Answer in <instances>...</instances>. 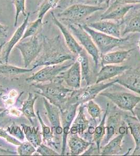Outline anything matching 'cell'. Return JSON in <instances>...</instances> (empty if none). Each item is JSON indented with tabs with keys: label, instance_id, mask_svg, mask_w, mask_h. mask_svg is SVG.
<instances>
[{
	"label": "cell",
	"instance_id": "8fae6325",
	"mask_svg": "<svg viewBox=\"0 0 140 156\" xmlns=\"http://www.w3.org/2000/svg\"><path fill=\"white\" fill-rule=\"evenodd\" d=\"M58 76L71 89H80L82 80L80 62L76 60L68 69L61 73Z\"/></svg>",
	"mask_w": 140,
	"mask_h": 156
},
{
	"label": "cell",
	"instance_id": "d6a6232c",
	"mask_svg": "<svg viewBox=\"0 0 140 156\" xmlns=\"http://www.w3.org/2000/svg\"><path fill=\"white\" fill-rule=\"evenodd\" d=\"M60 0H44L38 10V18H44L50 9L57 7Z\"/></svg>",
	"mask_w": 140,
	"mask_h": 156
},
{
	"label": "cell",
	"instance_id": "f1b7e54d",
	"mask_svg": "<svg viewBox=\"0 0 140 156\" xmlns=\"http://www.w3.org/2000/svg\"><path fill=\"white\" fill-rule=\"evenodd\" d=\"M124 120L127 125L128 129L133 137L135 146L140 145V121L134 115H126Z\"/></svg>",
	"mask_w": 140,
	"mask_h": 156
},
{
	"label": "cell",
	"instance_id": "7bdbcfd3",
	"mask_svg": "<svg viewBox=\"0 0 140 156\" xmlns=\"http://www.w3.org/2000/svg\"><path fill=\"white\" fill-rule=\"evenodd\" d=\"M134 115L140 121V105L139 104L134 109Z\"/></svg>",
	"mask_w": 140,
	"mask_h": 156
},
{
	"label": "cell",
	"instance_id": "603a6c76",
	"mask_svg": "<svg viewBox=\"0 0 140 156\" xmlns=\"http://www.w3.org/2000/svg\"><path fill=\"white\" fill-rule=\"evenodd\" d=\"M117 83L140 95V73H132L121 75L117 78Z\"/></svg>",
	"mask_w": 140,
	"mask_h": 156
},
{
	"label": "cell",
	"instance_id": "d590c367",
	"mask_svg": "<svg viewBox=\"0 0 140 156\" xmlns=\"http://www.w3.org/2000/svg\"><path fill=\"white\" fill-rule=\"evenodd\" d=\"M25 1L26 0H14V4L15 7V16L14 27L17 25L18 17L21 13H22L24 16L27 15L25 10Z\"/></svg>",
	"mask_w": 140,
	"mask_h": 156
},
{
	"label": "cell",
	"instance_id": "74e56055",
	"mask_svg": "<svg viewBox=\"0 0 140 156\" xmlns=\"http://www.w3.org/2000/svg\"><path fill=\"white\" fill-rule=\"evenodd\" d=\"M36 151L40 155L43 156H58L60 154L53 148H51L42 143L37 148Z\"/></svg>",
	"mask_w": 140,
	"mask_h": 156
},
{
	"label": "cell",
	"instance_id": "ee69618b",
	"mask_svg": "<svg viewBox=\"0 0 140 156\" xmlns=\"http://www.w3.org/2000/svg\"><path fill=\"white\" fill-rule=\"evenodd\" d=\"M94 1L97 4V5H99V4L101 5L104 4L107 7H109L111 0H94Z\"/></svg>",
	"mask_w": 140,
	"mask_h": 156
},
{
	"label": "cell",
	"instance_id": "e0dca14e",
	"mask_svg": "<svg viewBox=\"0 0 140 156\" xmlns=\"http://www.w3.org/2000/svg\"><path fill=\"white\" fill-rule=\"evenodd\" d=\"M123 126L122 115L115 113L107 117L106 134L101 142V147L107 144L112 138L119 134V129Z\"/></svg>",
	"mask_w": 140,
	"mask_h": 156
},
{
	"label": "cell",
	"instance_id": "484cf974",
	"mask_svg": "<svg viewBox=\"0 0 140 156\" xmlns=\"http://www.w3.org/2000/svg\"><path fill=\"white\" fill-rule=\"evenodd\" d=\"M109 110V104L108 103L107 104L106 109L103 118L100 121L99 124L96 126L95 129L94 134L93 135L92 142H93L96 144L100 152L101 149V142L106 134V121L107 117L108 116Z\"/></svg>",
	"mask_w": 140,
	"mask_h": 156
},
{
	"label": "cell",
	"instance_id": "9a60e30c",
	"mask_svg": "<svg viewBox=\"0 0 140 156\" xmlns=\"http://www.w3.org/2000/svg\"><path fill=\"white\" fill-rule=\"evenodd\" d=\"M44 107L46 109L48 119L51 125V129L55 135H61L63 134V128L61 120L60 109L50 103L48 99L43 98Z\"/></svg>",
	"mask_w": 140,
	"mask_h": 156
},
{
	"label": "cell",
	"instance_id": "ba28073f",
	"mask_svg": "<svg viewBox=\"0 0 140 156\" xmlns=\"http://www.w3.org/2000/svg\"><path fill=\"white\" fill-rule=\"evenodd\" d=\"M80 105L81 104L78 102L72 103L70 101H67L66 105L60 109L61 124L63 129L62 134V148L61 155H64L66 154L67 136L69 134L71 125L76 117L77 111Z\"/></svg>",
	"mask_w": 140,
	"mask_h": 156
},
{
	"label": "cell",
	"instance_id": "f5cc1de1",
	"mask_svg": "<svg viewBox=\"0 0 140 156\" xmlns=\"http://www.w3.org/2000/svg\"><path fill=\"white\" fill-rule=\"evenodd\" d=\"M2 95V93H0V97L1 96V95Z\"/></svg>",
	"mask_w": 140,
	"mask_h": 156
},
{
	"label": "cell",
	"instance_id": "f907efd6",
	"mask_svg": "<svg viewBox=\"0 0 140 156\" xmlns=\"http://www.w3.org/2000/svg\"><path fill=\"white\" fill-rule=\"evenodd\" d=\"M5 110L4 108H1V107H0V112H3V110Z\"/></svg>",
	"mask_w": 140,
	"mask_h": 156
},
{
	"label": "cell",
	"instance_id": "1f68e13d",
	"mask_svg": "<svg viewBox=\"0 0 140 156\" xmlns=\"http://www.w3.org/2000/svg\"><path fill=\"white\" fill-rule=\"evenodd\" d=\"M43 20L42 18H38L37 20L28 24L21 41L32 36L37 35L43 27Z\"/></svg>",
	"mask_w": 140,
	"mask_h": 156
},
{
	"label": "cell",
	"instance_id": "5bb4252c",
	"mask_svg": "<svg viewBox=\"0 0 140 156\" xmlns=\"http://www.w3.org/2000/svg\"><path fill=\"white\" fill-rule=\"evenodd\" d=\"M51 16L53 23L58 27L59 30H60L61 32L62 33L67 48H69L72 53L78 56L83 50V47L78 42V41H76L74 37V36H73L69 29H67V28L65 27L64 25L60 22L58 20V18H57L55 14H53V12H52Z\"/></svg>",
	"mask_w": 140,
	"mask_h": 156
},
{
	"label": "cell",
	"instance_id": "2e32d148",
	"mask_svg": "<svg viewBox=\"0 0 140 156\" xmlns=\"http://www.w3.org/2000/svg\"><path fill=\"white\" fill-rule=\"evenodd\" d=\"M122 23L115 21L100 20V21L86 24L91 28L103 34L114 37H122L121 26Z\"/></svg>",
	"mask_w": 140,
	"mask_h": 156
},
{
	"label": "cell",
	"instance_id": "f6af8a7d",
	"mask_svg": "<svg viewBox=\"0 0 140 156\" xmlns=\"http://www.w3.org/2000/svg\"><path fill=\"white\" fill-rule=\"evenodd\" d=\"M8 112H9V111L7 109H5L3 112H0V124L2 122L4 119L6 117V115L8 114Z\"/></svg>",
	"mask_w": 140,
	"mask_h": 156
},
{
	"label": "cell",
	"instance_id": "4316f807",
	"mask_svg": "<svg viewBox=\"0 0 140 156\" xmlns=\"http://www.w3.org/2000/svg\"><path fill=\"white\" fill-rule=\"evenodd\" d=\"M37 117L39 120V122L40 123L42 129V135L43 136V140L47 144H48L50 147L55 149H59V147L60 146V144L58 143L54 140L55 139V134L53 132L51 128L49 126H47L46 124L44 123V121L42 119L39 111L37 112Z\"/></svg>",
	"mask_w": 140,
	"mask_h": 156
},
{
	"label": "cell",
	"instance_id": "836d02e7",
	"mask_svg": "<svg viewBox=\"0 0 140 156\" xmlns=\"http://www.w3.org/2000/svg\"><path fill=\"white\" fill-rule=\"evenodd\" d=\"M85 107H86L87 112L92 118L94 120L98 119L101 115L102 110L99 105L94 101V100H90L87 103L84 104Z\"/></svg>",
	"mask_w": 140,
	"mask_h": 156
},
{
	"label": "cell",
	"instance_id": "db71d44e",
	"mask_svg": "<svg viewBox=\"0 0 140 156\" xmlns=\"http://www.w3.org/2000/svg\"><path fill=\"white\" fill-rule=\"evenodd\" d=\"M91 1H94V0H91Z\"/></svg>",
	"mask_w": 140,
	"mask_h": 156
},
{
	"label": "cell",
	"instance_id": "9c48e42d",
	"mask_svg": "<svg viewBox=\"0 0 140 156\" xmlns=\"http://www.w3.org/2000/svg\"><path fill=\"white\" fill-rule=\"evenodd\" d=\"M73 63L64 62L62 64L46 66L35 74L26 78V81L28 83L35 82V83L53 81L61 73L68 69Z\"/></svg>",
	"mask_w": 140,
	"mask_h": 156
},
{
	"label": "cell",
	"instance_id": "8d00e7d4",
	"mask_svg": "<svg viewBox=\"0 0 140 156\" xmlns=\"http://www.w3.org/2000/svg\"><path fill=\"white\" fill-rule=\"evenodd\" d=\"M7 132L14 137L19 139L21 140H23L25 138V134L24 133L23 129L20 128V126L13 124L11 126H8L6 129Z\"/></svg>",
	"mask_w": 140,
	"mask_h": 156
},
{
	"label": "cell",
	"instance_id": "7c38bea8",
	"mask_svg": "<svg viewBox=\"0 0 140 156\" xmlns=\"http://www.w3.org/2000/svg\"><path fill=\"white\" fill-rule=\"evenodd\" d=\"M30 13L28 12L25 16L23 23L16 29L14 34L7 43H5L2 50V58L4 59L5 64H7L9 61V56L12 51L13 48L21 40L23 36L25 30L28 24L29 19L30 17Z\"/></svg>",
	"mask_w": 140,
	"mask_h": 156
},
{
	"label": "cell",
	"instance_id": "c3c4849f",
	"mask_svg": "<svg viewBox=\"0 0 140 156\" xmlns=\"http://www.w3.org/2000/svg\"><path fill=\"white\" fill-rule=\"evenodd\" d=\"M5 43H2L1 44H0V64H3L4 62H3L2 58V50H3V48L4 45L5 44Z\"/></svg>",
	"mask_w": 140,
	"mask_h": 156
},
{
	"label": "cell",
	"instance_id": "8992f818",
	"mask_svg": "<svg viewBox=\"0 0 140 156\" xmlns=\"http://www.w3.org/2000/svg\"><path fill=\"white\" fill-rule=\"evenodd\" d=\"M99 95L109 99L121 110L131 112L133 115L134 108L140 103V96L132 93L104 90Z\"/></svg>",
	"mask_w": 140,
	"mask_h": 156
},
{
	"label": "cell",
	"instance_id": "b9f144b4",
	"mask_svg": "<svg viewBox=\"0 0 140 156\" xmlns=\"http://www.w3.org/2000/svg\"><path fill=\"white\" fill-rule=\"evenodd\" d=\"M8 30L9 27L7 26L0 23V37L6 38L7 37Z\"/></svg>",
	"mask_w": 140,
	"mask_h": 156
},
{
	"label": "cell",
	"instance_id": "44dd1931",
	"mask_svg": "<svg viewBox=\"0 0 140 156\" xmlns=\"http://www.w3.org/2000/svg\"><path fill=\"white\" fill-rule=\"evenodd\" d=\"M134 48L125 51H110L100 55V60L101 66L106 65H118L122 64L130 57Z\"/></svg>",
	"mask_w": 140,
	"mask_h": 156
},
{
	"label": "cell",
	"instance_id": "ac0fdd59",
	"mask_svg": "<svg viewBox=\"0 0 140 156\" xmlns=\"http://www.w3.org/2000/svg\"><path fill=\"white\" fill-rule=\"evenodd\" d=\"M131 67L129 65L119 66L117 65H103L101 69L97 75L95 83L110 80L115 76L123 74L126 71L129 70Z\"/></svg>",
	"mask_w": 140,
	"mask_h": 156
},
{
	"label": "cell",
	"instance_id": "5b68a950",
	"mask_svg": "<svg viewBox=\"0 0 140 156\" xmlns=\"http://www.w3.org/2000/svg\"><path fill=\"white\" fill-rule=\"evenodd\" d=\"M68 27L73 36L80 42V45L83 46V48L87 54L92 57L95 66L97 68L100 61V55L90 35L84 29L82 25L79 23H70Z\"/></svg>",
	"mask_w": 140,
	"mask_h": 156
},
{
	"label": "cell",
	"instance_id": "4dcf8cb0",
	"mask_svg": "<svg viewBox=\"0 0 140 156\" xmlns=\"http://www.w3.org/2000/svg\"><path fill=\"white\" fill-rule=\"evenodd\" d=\"M35 68L31 69H26L17 67L15 66L9 65L7 64H0V74L5 75H18L30 73Z\"/></svg>",
	"mask_w": 140,
	"mask_h": 156
},
{
	"label": "cell",
	"instance_id": "83f0119b",
	"mask_svg": "<svg viewBox=\"0 0 140 156\" xmlns=\"http://www.w3.org/2000/svg\"><path fill=\"white\" fill-rule=\"evenodd\" d=\"M38 98V95L37 94L29 92L28 96L23 103L21 109V111L24 115L32 124H34V119L37 118V115L34 111V105Z\"/></svg>",
	"mask_w": 140,
	"mask_h": 156
},
{
	"label": "cell",
	"instance_id": "ab89813d",
	"mask_svg": "<svg viewBox=\"0 0 140 156\" xmlns=\"http://www.w3.org/2000/svg\"><path fill=\"white\" fill-rule=\"evenodd\" d=\"M100 154V151L98 149L96 144L92 142L91 145L89 146L86 151L81 155H95Z\"/></svg>",
	"mask_w": 140,
	"mask_h": 156
},
{
	"label": "cell",
	"instance_id": "60d3db41",
	"mask_svg": "<svg viewBox=\"0 0 140 156\" xmlns=\"http://www.w3.org/2000/svg\"><path fill=\"white\" fill-rule=\"evenodd\" d=\"M117 4H140V0H115L114 2Z\"/></svg>",
	"mask_w": 140,
	"mask_h": 156
},
{
	"label": "cell",
	"instance_id": "30bf717a",
	"mask_svg": "<svg viewBox=\"0 0 140 156\" xmlns=\"http://www.w3.org/2000/svg\"><path fill=\"white\" fill-rule=\"evenodd\" d=\"M117 82V79L108 83H104V82L98 83H95L87 85L86 87L83 89L80 88L75 90L74 95L76 101L80 104H84L89 101L94 99L100 93L114 85Z\"/></svg>",
	"mask_w": 140,
	"mask_h": 156
},
{
	"label": "cell",
	"instance_id": "d6986e66",
	"mask_svg": "<svg viewBox=\"0 0 140 156\" xmlns=\"http://www.w3.org/2000/svg\"><path fill=\"white\" fill-rule=\"evenodd\" d=\"M85 108V104H81L78 107V114L71 125L69 134L84 136L87 132L91 121L86 117Z\"/></svg>",
	"mask_w": 140,
	"mask_h": 156
},
{
	"label": "cell",
	"instance_id": "3957f363",
	"mask_svg": "<svg viewBox=\"0 0 140 156\" xmlns=\"http://www.w3.org/2000/svg\"><path fill=\"white\" fill-rule=\"evenodd\" d=\"M84 29L90 35L99 51L100 55H104L120 47L127 42L129 37H116L103 34L89 27L86 24L82 25Z\"/></svg>",
	"mask_w": 140,
	"mask_h": 156
},
{
	"label": "cell",
	"instance_id": "e575fe53",
	"mask_svg": "<svg viewBox=\"0 0 140 156\" xmlns=\"http://www.w3.org/2000/svg\"><path fill=\"white\" fill-rule=\"evenodd\" d=\"M36 151L35 147L28 141L21 143L17 148V153L20 156H30Z\"/></svg>",
	"mask_w": 140,
	"mask_h": 156
},
{
	"label": "cell",
	"instance_id": "d4e9b609",
	"mask_svg": "<svg viewBox=\"0 0 140 156\" xmlns=\"http://www.w3.org/2000/svg\"><path fill=\"white\" fill-rule=\"evenodd\" d=\"M77 60L80 62L82 80L85 82L86 85L91 84V70L87 53L84 49L78 55Z\"/></svg>",
	"mask_w": 140,
	"mask_h": 156
},
{
	"label": "cell",
	"instance_id": "f546056e",
	"mask_svg": "<svg viewBox=\"0 0 140 156\" xmlns=\"http://www.w3.org/2000/svg\"><path fill=\"white\" fill-rule=\"evenodd\" d=\"M140 33V12L135 15L126 24L121 32V37L131 33Z\"/></svg>",
	"mask_w": 140,
	"mask_h": 156
},
{
	"label": "cell",
	"instance_id": "f35d334b",
	"mask_svg": "<svg viewBox=\"0 0 140 156\" xmlns=\"http://www.w3.org/2000/svg\"><path fill=\"white\" fill-rule=\"evenodd\" d=\"M6 130L4 129L3 128H0V137L2 138H5L6 140H7L9 143L11 144H14L15 145H20L21 144V142L17 140L16 138H14L12 135H9Z\"/></svg>",
	"mask_w": 140,
	"mask_h": 156
},
{
	"label": "cell",
	"instance_id": "681fc988",
	"mask_svg": "<svg viewBox=\"0 0 140 156\" xmlns=\"http://www.w3.org/2000/svg\"><path fill=\"white\" fill-rule=\"evenodd\" d=\"M3 87H2V86L0 85V93H2L3 92Z\"/></svg>",
	"mask_w": 140,
	"mask_h": 156
},
{
	"label": "cell",
	"instance_id": "7402d4cb",
	"mask_svg": "<svg viewBox=\"0 0 140 156\" xmlns=\"http://www.w3.org/2000/svg\"><path fill=\"white\" fill-rule=\"evenodd\" d=\"M126 134H119L109 140L107 144L102 146L100 154L104 156L119 155L123 151V140Z\"/></svg>",
	"mask_w": 140,
	"mask_h": 156
},
{
	"label": "cell",
	"instance_id": "7a4b0ae2",
	"mask_svg": "<svg viewBox=\"0 0 140 156\" xmlns=\"http://www.w3.org/2000/svg\"><path fill=\"white\" fill-rule=\"evenodd\" d=\"M63 82L62 79L57 76L53 81L48 83H37L32 85L39 90L36 93L46 98L61 109L66 104L74 90L66 87Z\"/></svg>",
	"mask_w": 140,
	"mask_h": 156
},
{
	"label": "cell",
	"instance_id": "6da1fadb",
	"mask_svg": "<svg viewBox=\"0 0 140 156\" xmlns=\"http://www.w3.org/2000/svg\"><path fill=\"white\" fill-rule=\"evenodd\" d=\"M43 51L33 62V67L62 64L74 58V54L64 50L59 36L49 39L44 37Z\"/></svg>",
	"mask_w": 140,
	"mask_h": 156
},
{
	"label": "cell",
	"instance_id": "7dc6e473",
	"mask_svg": "<svg viewBox=\"0 0 140 156\" xmlns=\"http://www.w3.org/2000/svg\"><path fill=\"white\" fill-rule=\"evenodd\" d=\"M0 154H15V153L9 150L3 149V148H2L0 147Z\"/></svg>",
	"mask_w": 140,
	"mask_h": 156
},
{
	"label": "cell",
	"instance_id": "4fadbf2b",
	"mask_svg": "<svg viewBox=\"0 0 140 156\" xmlns=\"http://www.w3.org/2000/svg\"><path fill=\"white\" fill-rule=\"evenodd\" d=\"M134 6V5L117 4L113 3L100 16V20H108L123 23L124 17Z\"/></svg>",
	"mask_w": 140,
	"mask_h": 156
},
{
	"label": "cell",
	"instance_id": "816d5d0a",
	"mask_svg": "<svg viewBox=\"0 0 140 156\" xmlns=\"http://www.w3.org/2000/svg\"><path fill=\"white\" fill-rule=\"evenodd\" d=\"M138 47H139V48H140V41H138Z\"/></svg>",
	"mask_w": 140,
	"mask_h": 156
},
{
	"label": "cell",
	"instance_id": "277c9868",
	"mask_svg": "<svg viewBox=\"0 0 140 156\" xmlns=\"http://www.w3.org/2000/svg\"><path fill=\"white\" fill-rule=\"evenodd\" d=\"M44 37L38 34L21 41L16 45L21 53L24 65L27 68L35 60L43 48Z\"/></svg>",
	"mask_w": 140,
	"mask_h": 156
},
{
	"label": "cell",
	"instance_id": "cb8c5ba5",
	"mask_svg": "<svg viewBox=\"0 0 140 156\" xmlns=\"http://www.w3.org/2000/svg\"><path fill=\"white\" fill-rule=\"evenodd\" d=\"M21 126L27 140L35 148L42 143V133L39 126H31L22 123Z\"/></svg>",
	"mask_w": 140,
	"mask_h": 156
},
{
	"label": "cell",
	"instance_id": "ffe728a7",
	"mask_svg": "<svg viewBox=\"0 0 140 156\" xmlns=\"http://www.w3.org/2000/svg\"><path fill=\"white\" fill-rule=\"evenodd\" d=\"M67 142L70 148V154L72 156L82 154L92 143L78 134H69L67 136Z\"/></svg>",
	"mask_w": 140,
	"mask_h": 156
},
{
	"label": "cell",
	"instance_id": "52a82bcc",
	"mask_svg": "<svg viewBox=\"0 0 140 156\" xmlns=\"http://www.w3.org/2000/svg\"><path fill=\"white\" fill-rule=\"evenodd\" d=\"M103 9L104 8L101 6L75 4L59 13L58 17L70 21H80Z\"/></svg>",
	"mask_w": 140,
	"mask_h": 156
},
{
	"label": "cell",
	"instance_id": "bcb514c9",
	"mask_svg": "<svg viewBox=\"0 0 140 156\" xmlns=\"http://www.w3.org/2000/svg\"><path fill=\"white\" fill-rule=\"evenodd\" d=\"M132 155L140 156V145L137 146L135 147L133 153H132Z\"/></svg>",
	"mask_w": 140,
	"mask_h": 156
}]
</instances>
